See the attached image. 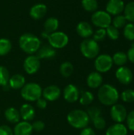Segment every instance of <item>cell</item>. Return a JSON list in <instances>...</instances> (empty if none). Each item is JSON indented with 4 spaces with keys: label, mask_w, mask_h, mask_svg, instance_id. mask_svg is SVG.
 Listing matches in <instances>:
<instances>
[{
    "label": "cell",
    "mask_w": 134,
    "mask_h": 135,
    "mask_svg": "<svg viewBox=\"0 0 134 135\" xmlns=\"http://www.w3.org/2000/svg\"><path fill=\"white\" fill-rule=\"evenodd\" d=\"M98 99L105 106H112L117 104L119 99V93L115 87L110 84L102 85L98 91Z\"/></svg>",
    "instance_id": "cell-1"
},
{
    "label": "cell",
    "mask_w": 134,
    "mask_h": 135,
    "mask_svg": "<svg viewBox=\"0 0 134 135\" xmlns=\"http://www.w3.org/2000/svg\"><path fill=\"white\" fill-rule=\"evenodd\" d=\"M68 123L75 129H84L89 124V116L87 112L81 109H74L70 112L66 117Z\"/></svg>",
    "instance_id": "cell-2"
},
{
    "label": "cell",
    "mask_w": 134,
    "mask_h": 135,
    "mask_svg": "<svg viewBox=\"0 0 134 135\" xmlns=\"http://www.w3.org/2000/svg\"><path fill=\"white\" fill-rule=\"evenodd\" d=\"M41 45L40 40L32 33H24L19 39L20 48L28 55L36 53Z\"/></svg>",
    "instance_id": "cell-3"
},
{
    "label": "cell",
    "mask_w": 134,
    "mask_h": 135,
    "mask_svg": "<svg viewBox=\"0 0 134 135\" xmlns=\"http://www.w3.org/2000/svg\"><path fill=\"white\" fill-rule=\"evenodd\" d=\"M42 88L36 82L25 83L21 89V97L28 102H35L42 97Z\"/></svg>",
    "instance_id": "cell-4"
},
{
    "label": "cell",
    "mask_w": 134,
    "mask_h": 135,
    "mask_svg": "<svg viewBox=\"0 0 134 135\" xmlns=\"http://www.w3.org/2000/svg\"><path fill=\"white\" fill-rule=\"evenodd\" d=\"M80 50L83 56L87 59H95L99 55L100 46L93 39H85L80 45Z\"/></svg>",
    "instance_id": "cell-5"
},
{
    "label": "cell",
    "mask_w": 134,
    "mask_h": 135,
    "mask_svg": "<svg viewBox=\"0 0 134 135\" xmlns=\"http://www.w3.org/2000/svg\"><path fill=\"white\" fill-rule=\"evenodd\" d=\"M50 46L54 49H61L65 47L69 43L68 36L63 32H54L49 34L47 37Z\"/></svg>",
    "instance_id": "cell-6"
},
{
    "label": "cell",
    "mask_w": 134,
    "mask_h": 135,
    "mask_svg": "<svg viewBox=\"0 0 134 135\" xmlns=\"http://www.w3.org/2000/svg\"><path fill=\"white\" fill-rule=\"evenodd\" d=\"M92 22L100 28H107L111 24V17L106 11H95L92 15Z\"/></svg>",
    "instance_id": "cell-7"
},
{
    "label": "cell",
    "mask_w": 134,
    "mask_h": 135,
    "mask_svg": "<svg viewBox=\"0 0 134 135\" xmlns=\"http://www.w3.org/2000/svg\"><path fill=\"white\" fill-rule=\"evenodd\" d=\"M113 60L112 57L109 55L103 54L98 55L95 60V68L99 73H107L108 72L111 67L113 66Z\"/></svg>",
    "instance_id": "cell-8"
},
{
    "label": "cell",
    "mask_w": 134,
    "mask_h": 135,
    "mask_svg": "<svg viewBox=\"0 0 134 135\" xmlns=\"http://www.w3.org/2000/svg\"><path fill=\"white\" fill-rule=\"evenodd\" d=\"M23 67L28 74H35L40 68V59L36 55H29L24 60Z\"/></svg>",
    "instance_id": "cell-9"
},
{
    "label": "cell",
    "mask_w": 134,
    "mask_h": 135,
    "mask_svg": "<svg viewBox=\"0 0 134 135\" xmlns=\"http://www.w3.org/2000/svg\"><path fill=\"white\" fill-rule=\"evenodd\" d=\"M110 113L112 120L116 123H122L126 120L127 116L126 108L122 104H115L112 105Z\"/></svg>",
    "instance_id": "cell-10"
},
{
    "label": "cell",
    "mask_w": 134,
    "mask_h": 135,
    "mask_svg": "<svg viewBox=\"0 0 134 135\" xmlns=\"http://www.w3.org/2000/svg\"><path fill=\"white\" fill-rule=\"evenodd\" d=\"M115 77L121 84L125 85H130L133 79V72L126 66H120L115 72Z\"/></svg>",
    "instance_id": "cell-11"
},
{
    "label": "cell",
    "mask_w": 134,
    "mask_h": 135,
    "mask_svg": "<svg viewBox=\"0 0 134 135\" xmlns=\"http://www.w3.org/2000/svg\"><path fill=\"white\" fill-rule=\"evenodd\" d=\"M63 97L68 103L73 104L77 102L80 97V93L78 88L73 84L67 85L63 90Z\"/></svg>",
    "instance_id": "cell-12"
},
{
    "label": "cell",
    "mask_w": 134,
    "mask_h": 135,
    "mask_svg": "<svg viewBox=\"0 0 134 135\" xmlns=\"http://www.w3.org/2000/svg\"><path fill=\"white\" fill-rule=\"evenodd\" d=\"M62 92L59 87L55 85H51L44 88L42 91V97L47 101H55L61 97Z\"/></svg>",
    "instance_id": "cell-13"
},
{
    "label": "cell",
    "mask_w": 134,
    "mask_h": 135,
    "mask_svg": "<svg viewBox=\"0 0 134 135\" xmlns=\"http://www.w3.org/2000/svg\"><path fill=\"white\" fill-rule=\"evenodd\" d=\"M125 4L122 0H109L107 6L106 12L110 15H119L124 11Z\"/></svg>",
    "instance_id": "cell-14"
},
{
    "label": "cell",
    "mask_w": 134,
    "mask_h": 135,
    "mask_svg": "<svg viewBox=\"0 0 134 135\" xmlns=\"http://www.w3.org/2000/svg\"><path fill=\"white\" fill-rule=\"evenodd\" d=\"M13 135H32V123L27 121H20L13 130Z\"/></svg>",
    "instance_id": "cell-15"
},
{
    "label": "cell",
    "mask_w": 134,
    "mask_h": 135,
    "mask_svg": "<svg viewBox=\"0 0 134 135\" xmlns=\"http://www.w3.org/2000/svg\"><path fill=\"white\" fill-rule=\"evenodd\" d=\"M47 8L45 4L37 3L31 7L29 10V16L34 20L42 19L47 14Z\"/></svg>",
    "instance_id": "cell-16"
},
{
    "label": "cell",
    "mask_w": 134,
    "mask_h": 135,
    "mask_svg": "<svg viewBox=\"0 0 134 135\" xmlns=\"http://www.w3.org/2000/svg\"><path fill=\"white\" fill-rule=\"evenodd\" d=\"M19 112H20L21 119H22L23 121H27V122L32 121L35 118V115H36L35 108L30 104H22L20 108Z\"/></svg>",
    "instance_id": "cell-17"
},
{
    "label": "cell",
    "mask_w": 134,
    "mask_h": 135,
    "mask_svg": "<svg viewBox=\"0 0 134 135\" xmlns=\"http://www.w3.org/2000/svg\"><path fill=\"white\" fill-rule=\"evenodd\" d=\"M76 31L77 34L84 39H88L91 36L93 35L92 27L88 22H86V21L79 22L78 25H77Z\"/></svg>",
    "instance_id": "cell-18"
},
{
    "label": "cell",
    "mask_w": 134,
    "mask_h": 135,
    "mask_svg": "<svg viewBox=\"0 0 134 135\" xmlns=\"http://www.w3.org/2000/svg\"><path fill=\"white\" fill-rule=\"evenodd\" d=\"M86 83L88 86L91 89L100 88L103 84V77L99 72H92L90 73L86 79Z\"/></svg>",
    "instance_id": "cell-19"
},
{
    "label": "cell",
    "mask_w": 134,
    "mask_h": 135,
    "mask_svg": "<svg viewBox=\"0 0 134 135\" xmlns=\"http://www.w3.org/2000/svg\"><path fill=\"white\" fill-rule=\"evenodd\" d=\"M39 59H51L56 55V50L50 45L40 47L36 53Z\"/></svg>",
    "instance_id": "cell-20"
},
{
    "label": "cell",
    "mask_w": 134,
    "mask_h": 135,
    "mask_svg": "<svg viewBox=\"0 0 134 135\" xmlns=\"http://www.w3.org/2000/svg\"><path fill=\"white\" fill-rule=\"evenodd\" d=\"M25 85V78L20 74H13L9 77L8 85L10 89H21Z\"/></svg>",
    "instance_id": "cell-21"
},
{
    "label": "cell",
    "mask_w": 134,
    "mask_h": 135,
    "mask_svg": "<svg viewBox=\"0 0 134 135\" xmlns=\"http://www.w3.org/2000/svg\"><path fill=\"white\" fill-rule=\"evenodd\" d=\"M4 116L6 119L12 124H17L21 120L19 110L13 107H9L6 108L4 112Z\"/></svg>",
    "instance_id": "cell-22"
},
{
    "label": "cell",
    "mask_w": 134,
    "mask_h": 135,
    "mask_svg": "<svg viewBox=\"0 0 134 135\" xmlns=\"http://www.w3.org/2000/svg\"><path fill=\"white\" fill-rule=\"evenodd\" d=\"M128 130L122 123H115L109 127L106 131V135H127Z\"/></svg>",
    "instance_id": "cell-23"
},
{
    "label": "cell",
    "mask_w": 134,
    "mask_h": 135,
    "mask_svg": "<svg viewBox=\"0 0 134 135\" xmlns=\"http://www.w3.org/2000/svg\"><path fill=\"white\" fill-rule=\"evenodd\" d=\"M58 26H59V21L56 17H48L43 24L44 32H47L48 34H51L52 32H56Z\"/></svg>",
    "instance_id": "cell-24"
},
{
    "label": "cell",
    "mask_w": 134,
    "mask_h": 135,
    "mask_svg": "<svg viewBox=\"0 0 134 135\" xmlns=\"http://www.w3.org/2000/svg\"><path fill=\"white\" fill-rule=\"evenodd\" d=\"M60 74L64 78H70L73 73V66L70 62H64L59 67Z\"/></svg>",
    "instance_id": "cell-25"
},
{
    "label": "cell",
    "mask_w": 134,
    "mask_h": 135,
    "mask_svg": "<svg viewBox=\"0 0 134 135\" xmlns=\"http://www.w3.org/2000/svg\"><path fill=\"white\" fill-rule=\"evenodd\" d=\"M12 44L9 40L6 38L0 39V56H5L10 52Z\"/></svg>",
    "instance_id": "cell-26"
},
{
    "label": "cell",
    "mask_w": 134,
    "mask_h": 135,
    "mask_svg": "<svg viewBox=\"0 0 134 135\" xmlns=\"http://www.w3.org/2000/svg\"><path fill=\"white\" fill-rule=\"evenodd\" d=\"M112 60H113V63H115V65L119 66H123L127 62V60H128L127 55L122 51L116 52L113 55Z\"/></svg>",
    "instance_id": "cell-27"
},
{
    "label": "cell",
    "mask_w": 134,
    "mask_h": 135,
    "mask_svg": "<svg viewBox=\"0 0 134 135\" xmlns=\"http://www.w3.org/2000/svg\"><path fill=\"white\" fill-rule=\"evenodd\" d=\"M94 100V95L89 91H85L79 97L80 104L83 106L90 105Z\"/></svg>",
    "instance_id": "cell-28"
},
{
    "label": "cell",
    "mask_w": 134,
    "mask_h": 135,
    "mask_svg": "<svg viewBox=\"0 0 134 135\" xmlns=\"http://www.w3.org/2000/svg\"><path fill=\"white\" fill-rule=\"evenodd\" d=\"M124 17L126 21H129L132 23L134 22V2H129L124 8Z\"/></svg>",
    "instance_id": "cell-29"
},
{
    "label": "cell",
    "mask_w": 134,
    "mask_h": 135,
    "mask_svg": "<svg viewBox=\"0 0 134 135\" xmlns=\"http://www.w3.org/2000/svg\"><path fill=\"white\" fill-rule=\"evenodd\" d=\"M82 7L88 12H95L98 9V2L96 0H82Z\"/></svg>",
    "instance_id": "cell-30"
},
{
    "label": "cell",
    "mask_w": 134,
    "mask_h": 135,
    "mask_svg": "<svg viewBox=\"0 0 134 135\" xmlns=\"http://www.w3.org/2000/svg\"><path fill=\"white\" fill-rule=\"evenodd\" d=\"M9 73L6 67L0 66V86H6L8 85L9 79Z\"/></svg>",
    "instance_id": "cell-31"
},
{
    "label": "cell",
    "mask_w": 134,
    "mask_h": 135,
    "mask_svg": "<svg viewBox=\"0 0 134 135\" xmlns=\"http://www.w3.org/2000/svg\"><path fill=\"white\" fill-rule=\"evenodd\" d=\"M124 36L129 40H134V25L133 23L126 24L124 27Z\"/></svg>",
    "instance_id": "cell-32"
},
{
    "label": "cell",
    "mask_w": 134,
    "mask_h": 135,
    "mask_svg": "<svg viewBox=\"0 0 134 135\" xmlns=\"http://www.w3.org/2000/svg\"><path fill=\"white\" fill-rule=\"evenodd\" d=\"M122 100L126 103H132L134 101V90L132 89H126L121 94Z\"/></svg>",
    "instance_id": "cell-33"
},
{
    "label": "cell",
    "mask_w": 134,
    "mask_h": 135,
    "mask_svg": "<svg viewBox=\"0 0 134 135\" xmlns=\"http://www.w3.org/2000/svg\"><path fill=\"white\" fill-rule=\"evenodd\" d=\"M106 32H107V35L108 36V37L113 40H116L119 37L118 29L111 25L106 28Z\"/></svg>",
    "instance_id": "cell-34"
},
{
    "label": "cell",
    "mask_w": 134,
    "mask_h": 135,
    "mask_svg": "<svg viewBox=\"0 0 134 135\" xmlns=\"http://www.w3.org/2000/svg\"><path fill=\"white\" fill-rule=\"evenodd\" d=\"M113 23V26H115V28H121L126 26V19L124 16L122 15H117L112 21Z\"/></svg>",
    "instance_id": "cell-35"
},
{
    "label": "cell",
    "mask_w": 134,
    "mask_h": 135,
    "mask_svg": "<svg viewBox=\"0 0 134 135\" xmlns=\"http://www.w3.org/2000/svg\"><path fill=\"white\" fill-rule=\"evenodd\" d=\"M92 121L94 127L97 130L102 131L106 127V121L101 115L93 119Z\"/></svg>",
    "instance_id": "cell-36"
},
{
    "label": "cell",
    "mask_w": 134,
    "mask_h": 135,
    "mask_svg": "<svg viewBox=\"0 0 134 135\" xmlns=\"http://www.w3.org/2000/svg\"><path fill=\"white\" fill-rule=\"evenodd\" d=\"M87 113H88V115L89 116L90 120H92L93 119L101 115V110H100V108L94 106V107L89 108L88 109V111H87Z\"/></svg>",
    "instance_id": "cell-37"
},
{
    "label": "cell",
    "mask_w": 134,
    "mask_h": 135,
    "mask_svg": "<svg viewBox=\"0 0 134 135\" xmlns=\"http://www.w3.org/2000/svg\"><path fill=\"white\" fill-rule=\"evenodd\" d=\"M107 36L106 28H99L93 33V40L96 42L102 41L105 39V36Z\"/></svg>",
    "instance_id": "cell-38"
},
{
    "label": "cell",
    "mask_w": 134,
    "mask_h": 135,
    "mask_svg": "<svg viewBox=\"0 0 134 135\" xmlns=\"http://www.w3.org/2000/svg\"><path fill=\"white\" fill-rule=\"evenodd\" d=\"M126 119L128 128L131 131H134V111H132L129 114H127Z\"/></svg>",
    "instance_id": "cell-39"
},
{
    "label": "cell",
    "mask_w": 134,
    "mask_h": 135,
    "mask_svg": "<svg viewBox=\"0 0 134 135\" xmlns=\"http://www.w3.org/2000/svg\"><path fill=\"white\" fill-rule=\"evenodd\" d=\"M32 130L34 131H36V132H40L42 131H43V129L45 128V124L43 121L41 120H37V121H35L32 124Z\"/></svg>",
    "instance_id": "cell-40"
},
{
    "label": "cell",
    "mask_w": 134,
    "mask_h": 135,
    "mask_svg": "<svg viewBox=\"0 0 134 135\" xmlns=\"http://www.w3.org/2000/svg\"><path fill=\"white\" fill-rule=\"evenodd\" d=\"M0 135H13V130L7 125L0 126Z\"/></svg>",
    "instance_id": "cell-41"
},
{
    "label": "cell",
    "mask_w": 134,
    "mask_h": 135,
    "mask_svg": "<svg viewBox=\"0 0 134 135\" xmlns=\"http://www.w3.org/2000/svg\"><path fill=\"white\" fill-rule=\"evenodd\" d=\"M36 106L39 109H45L47 106V101L43 98H39L36 101Z\"/></svg>",
    "instance_id": "cell-42"
},
{
    "label": "cell",
    "mask_w": 134,
    "mask_h": 135,
    "mask_svg": "<svg viewBox=\"0 0 134 135\" xmlns=\"http://www.w3.org/2000/svg\"><path fill=\"white\" fill-rule=\"evenodd\" d=\"M80 135H96V132L91 127H85L81 130Z\"/></svg>",
    "instance_id": "cell-43"
},
{
    "label": "cell",
    "mask_w": 134,
    "mask_h": 135,
    "mask_svg": "<svg viewBox=\"0 0 134 135\" xmlns=\"http://www.w3.org/2000/svg\"><path fill=\"white\" fill-rule=\"evenodd\" d=\"M127 58L131 62L134 63V46L129 49L127 53Z\"/></svg>",
    "instance_id": "cell-44"
}]
</instances>
